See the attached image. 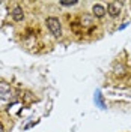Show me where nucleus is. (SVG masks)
<instances>
[{
    "instance_id": "39448f33",
    "label": "nucleus",
    "mask_w": 131,
    "mask_h": 132,
    "mask_svg": "<svg viewBox=\"0 0 131 132\" xmlns=\"http://www.w3.org/2000/svg\"><path fill=\"white\" fill-rule=\"evenodd\" d=\"M9 98H11V89H9L8 86L0 84V99L2 101H6Z\"/></svg>"
},
{
    "instance_id": "1a4fd4ad",
    "label": "nucleus",
    "mask_w": 131,
    "mask_h": 132,
    "mask_svg": "<svg viewBox=\"0 0 131 132\" xmlns=\"http://www.w3.org/2000/svg\"><path fill=\"white\" fill-rule=\"evenodd\" d=\"M0 132H3V125H2V122H0Z\"/></svg>"
},
{
    "instance_id": "6e6552de",
    "label": "nucleus",
    "mask_w": 131,
    "mask_h": 132,
    "mask_svg": "<svg viewBox=\"0 0 131 132\" xmlns=\"http://www.w3.org/2000/svg\"><path fill=\"white\" fill-rule=\"evenodd\" d=\"M74 5H77V2H60V6H74Z\"/></svg>"
},
{
    "instance_id": "20e7f679",
    "label": "nucleus",
    "mask_w": 131,
    "mask_h": 132,
    "mask_svg": "<svg viewBox=\"0 0 131 132\" xmlns=\"http://www.w3.org/2000/svg\"><path fill=\"white\" fill-rule=\"evenodd\" d=\"M92 12H93V15H95V16L103 18V16L106 15V8H104L103 5L97 3V5H93V6H92Z\"/></svg>"
},
{
    "instance_id": "f257e3e1",
    "label": "nucleus",
    "mask_w": 131,
    "mask_h": 132,
    "mask_svg": "<svg viewBox=\"0 0 131 132\" xmlns=\"http://www.w3.org/2000/svg\"><path fill=\"white\" fill-rule=\"evenodd\" d=\"M45 23H47V27H48V30L51 32V35H54L56 38H60L62 36V26H60L59 18H56V16H48Z\"/></svg>"
},
{
    "instance_id": "423d86ee",
    "label": "nucleus",
    "mask_w": 131,
    "mask_h": 132,
    "mask_svg": "<svg viewBox=\"0 0 131 132\" xmlns=\"http://www.w3.org/2000/svg\"><path fill=\"white\" fill-rule=\"evenodd\" d=\"M93 24V18L90 15H83L82 16V21H80V26L82 27H90Z\"/></svg>"
},
{
    "instance_id": "0eeeda50",
    "label": "nucleus",
    "mask_w": 131,
    "mask_h": 132,
    "mask_svg": "<svg viewBox=\"0 0 131 132\" xmlns=\"http://www.w3.org/2000/svg\"><path fill=\"white\" fill-rule=\"evenodd\" d=\"M95 102L98 104L99 108H106V105H104V102H103V98H101V93H99V92L95 93Z\"/></svg>"
},
{
    "instance_id": "7ed1b4c3",
    "label": "nucleus",
    "mask_w": 131,
    "mask_h": 132,
    "mask_svg": "<svg viewBox=\"0 0 131 132\" xmlns=\"http://www.w3.org/2000/svg\"><path fill=\"white\" fill-rule=\"evenodd\" d=\"M12 18H14V21H17V23L23 21L24 12H23V8H21V6H15V8L12 9Z\"/></svg>"
},
{
    "instance_id": "f03ea898",
    "label": "nucleus",
    "mask_w": 131,
    "mask_h": 132,
    "mask_svg": "<svg viewBox=\"0 0 131 132\" xmlns=\"http://www.w3.org/2000/svg\"><path fill=\"white\" fill-rule=\"evenodd\" d=\"M107 12L108 15L116 18V16L121 15V3L119 2H108L107 3Z\"/></svg>"
}]
</instances>
